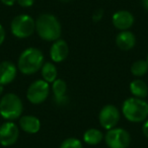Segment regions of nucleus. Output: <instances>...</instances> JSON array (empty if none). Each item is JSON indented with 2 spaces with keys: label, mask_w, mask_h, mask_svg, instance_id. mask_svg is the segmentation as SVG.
Listing matches in <instances>:
<instances>
[{
  "label": "nucleus",
  "mask_w": 148,
  "mask_h": 148,
  "mask_svg": "<svg viewBox=\"0 0 148 148\" xmlns=\"http://www.w3.org/2000/svg\"><path fill=\"white\" fill-rule=\"evenodd\" d=\"M112 21L116 29L120 31H127L133 25L134 16L128 10H119L114 13Z\"/></svg>",
  "instance_id": "9d476101"
},
{
  "label": "nucleus",
  "mask_w": 148,
  "mask_h": 148,
  "mask_svg": "<svg viewBox=\"0 0 148 148\" xmlns=\"http://www.w3.org/2000/svg\"><path fill=\"white\" fill-rule=\"evenodd\" d=\"M36 31L40 38L48 42L59 40L62 33L59 21L50 13H43L38 17L36 21Z\"/></svg>",
  "instance_id": "f257e3e1"
},
{
  "label": "nucleus",
  "mask_w": 148,
  "mask_h": 148,
  "mask_svg": "<svg viewBox=\"0 0 148 148\" xmlns=\"http://www.w3.org/2000/svg\"><path fill=\"white\" fill-rule=\"evenodd\" d=\"M50 93L49 83L44 79H39L29 86L27 91V99L34 105L42 103L48 99Z\"/></svg>",
  "instance_id": "423d86ee"
},
{
  "label": "nucleus",
  "mask_w": 148,
  "mask_h": 148,
  "mask_svg": "<svg viewBox=\"0 0 148 148\" xmlns=\"http://www.w3.org/2000/svg\"><path fill=\"white\" fill-rule=\"evenodd\" d=\"M5 40V29L2 25H0V46L2 45Z\"/></svg>",
  "instance_id": "5701e85b"
},
{
  "label": "nucleus",
  "mask_w": 148,
  "mask_h": 148,
  "mask_svg": "<svg viewBox=\"0 0 148 148\" xmlns=\"http://www.w3.org/2000/svg\"><path fill=\"white\" fill-rule=\"evenodd\" d=\"M44 65V55L37 48H27L21 54L17 68L25 75H32Z\"/></svg>",
  "instance_id": "f03ea898"
},
{
  "label": "nucleus",
  "mask_w": 148,
  "mask_h": 148,
  "mask_svg": "<svg viewBox=\"0 0 148 148\" xmlns=\"http://www.w3.org/2000/svg\"><path fill=\"white\" fill-rule=\"evenodd\" d=\"M142 3H143V6L148 10V0H142Z\"/></svg>",
  "instance_id": "a878e982"
},
{
  "label": "nucleus",
  "mask_w": 148,
  "mask_h": 148,
  "mask_svg": "<svg viewBox=\"0 0 148 148\" xmlns=\"http://www.w3.org/2000/svg\"><path fill=\"white\" fill-rule=\"evenodd\" d=\"M3 91V85H0V93H2Z\"/></svg>",
  "instance_id": "bb28decb"
},
{
  "label": "nucleus",
  "mask_w": 148,
  "mask_h": 148,
  "mask_svg": "<svg viewBox=\"0 0 148 148\" xmlns=\"http://www.w3.org/2000/svg\"><path fill=\"white\" fill-rule=\"evenodd\" d=\"M122 112L128 121L140 123L145 121L148 117V103L143 99L129 97L124 101Z\"/></svg>",
  "instance_id": "7ed1b4c3"
},
{
  "label": "nucleus",
  "mask_w": 148,
  "mask_h": 148,
  "mask_svg": "<svg viewBox=\"0 0 148 148\" xmlns=\"http://www.w3.org/2000/svg\"><path fill=\"white\" fill-rule=\"evenodd\" d=\"M17 68L12 62L4 61L0 63V85L11 83L15 79Z\"/></svg>",
  "instance_id": "9b49d317"
},
{
  "label": "nucleus",
  "mask_w": 148,
  "mask_h": 148,
  "mask_svg": "<svg viewBox=\"0 0 148 148\" xmlns=\"http://www.w3.org/2000/svg\"><path fill=\"white\" fill-rule=\"evenodd\" d=\"M19 126L25 133L36 134L41 129V122L35 116H23L19 119Z\"/></svg>",
  "instance_id": "4468645a"
},
{
  "label": "nucleus",
  "mask_w": 148,
  "mask_h": 148,
  "mask_svg": "<svg viewBox=\"0 0 148 148\" xmlns=\"http://www.w3.org/2000/svg\"><path fill=\"white\" fill-rule=\"evenodd\" d=\"M11 33L18 39L31 37L36 31V21L27 14H21L12 19L10 25Z\"/></svg>",
  "instance_id": "39448f33"
},
{
  "label": "nucleus",
  "mask_w": 148,
  "mask_h": 148,
  "mask_svg": "<svg viewBox=\"0 0 148 148\" xmlns=\"http://www.w3.org/2000/svg\"><path fill=\"white\" fill-rule=\"evenodd\" d=\"M146 61H147V62H148V55H147V60H146Z\"/></svg>",
  "instance_id": "cd10ccee"
},
{
  "label": "nucleus",
  "mask_w": 148,
  "mask_h": 148,
  "mask_svg": "<svg viewBox=\"0 0 148 148\" xmlns=\"http://www.w3.org/2000/svg\"><path fill=\"white\" fill-rule=\"evenodd\" d=\"M60 148H83L82 143L77 138H68L64 140L60 145Z\"/></svg>",
  "instance_id": "aec40b11"
},
{
  "label": "nucleus",
  "mask_w": 148,
  "mask_h": 148,
  "mask_svg": "<svg viewBox=\"0 0 148 148\" xmlns=\"http://www.w3.org/2000/svg\"><path fill=\"white\" fill-rule=\"evenodd\" d=\"M105 140L110 148H128L131 143V136L125 129L113 128L108 130Z\"/></svg>",
  "instance_id": "0eeeda50"
},
{
  "label": "nucleus",
  "mask_w": 148,
  "mask_h": 148,
  "mask_svg": "<svg viewBox=\"0 0 148 148\" xmlns=\"http://www.w3.org/2000/svg\"><path fill=\"white\" fill-rule=\"evenodd\" d=\"M23 111L21 97L14 93H7L0 101V115L3 119L13 121L18 119Z\"/></svg>",
  "instance_id": "20e7f679"
},
{
  "label": "nucleus",
  "mask_w": 148,
  "mask_h": 148,
  "mask_svg": "<svg viewBox=\"0 0 148 148\" xmlns=\"http://www.w3.org/2000/svg\"><path fill=\"white\" fill-rule=\"evenodd\" d=\"M52 89H53V93L55 99L58 103H61L62 101H65V95L66 90H67V85L66 82L63 79H56L53 82L52 85Z\"/></svg>",
  "instance_id": "f3484780"
},
{
  "label": "nucleus",
  "mask_w": 148,
  "mask_h": 148,
  "mask_svg": "<svg viewBox=\"0 0 148 148\" xmlns=\"http://www.w3.org/2000/svg\"><path fill=\"white\" fill-rule=\"evenodd\" d=\"M1 2H2L4 5L11 6V5H13L15 2H16V0H1Z\"/></svg>",
  "instance_id": "393cba45"
},
{
  "label": "nucleus",
  "mask_w": 148,
  "mask_h": 148,
  "mask_svg": "<svg viewBox=\"0 0 148 148\" xmlns=\"http://www.w3.org/2000/svg\"><path fill=\"white\" fill-rule=\"evenodd\" d=\"M68 53H69V48L68 45L64 40H57L53 43L50 50V56H51V59L54 62H60L64 61V60L67 58Z\"/></svg>",
  "instance_id": "f8f14e48"
},
{
  "label": "nucleus",
  "mask_w": 148,
  "mask_h": 148,
  "mask_svg": "<svg viewBox=\"0 0 148 148\" xmlns=\"http://www.w3.org/2000/svg\"><path fill=\"white\" fill-rule=\"evenodd\" d=\"M42 76L43 79L48 83H53L57 79L58 70L53 63H45L42 66Z\"/></svg>",
  "instance_id": "dca6fc26"
},
{
  "label": "nucleus",
  "mask_w": 148,
  "mask_h": 148,
  "mask_svg": "<svg viewBox=\"0 0 148 148\" xmlns=\"http://www.w3.org/2000/svg\"><path fill=\"white\" fill-rule=\"evenodd\" d=\"M99 121L101 126L106 130L116 128L120 121V112L115 106L107 105L103 107L99 114Z\"/></svg>",
  "instance_id": "6e6552de"
},
{
  "label": "nucleus",
  "mask_w": 148,
  "mask_h": 148,
  "mask_svg": "<svg viewBox=\"0 0 148 148\" xmlns=\"http://www.w3.org/2000/svg\"><path fill=\"white\" fill-rule=\"evenodd\" d=\"M130 91L135 97L145 99L148 95V86L143 80L136 79L130 83Z\"/></svg>",
  "instance_id": "2eb2a0df"
},
{
  "label": "nucleus",
  "mask_w": 148,
  "mask_h": 148,
  "mask_svg": "<svg viewBox=\"0 0 148 148\" xmlns=\"http://www.w3.org/2000/svg\"><path fill=\"white\" fill-rule=\"evenodd\" d=\"M62 1H68V0H62Z\"/></svg>",
  "instance_id": "c85d7f7f"
},
{
  "label": "nucleus",
  "mask_w": 148,
  "mask_h": 148,
  "mask_svg": "<svg viewBox=\"0 0 148 148\" xmlns=\"http://www.w3.org/2000/svg\"><path fill=\"white\" fill-rule=\"evenodd\" d=\"M16 1L21 7H29L35 2V0H16Z\"/></svg>",
  "instance_id": "412c9836"
},
{
  "label": "nucleus",
  "mask_w": 148,
  "mask_h": 148,
  "mask_svg": "<svg viewBox=\"0 0 148 148\" xmlns=\"http://www.w3.org/2000/svg\"><path fill=\"white\" fill-rule=\"evenodd\" d=\"M148 71V62L146 60H138L131 66V72L134 76H144Z\"/></svg>",
  "instance_id": "6ab92c4d"
},
{
  "label": "nucleus",
  "mask_w": 148,
  "mask_h": 148,
  "mask_svg": "<svg viewBox=\"0 0 148 148\" xmlns=\"http://www.w3.org/2000/svg\"><path fill=\"white\" fill-rule=\"evenodd\" d=\"M103 139V135L99 130L91 128L85 131L83 134V141L88 145H97V144L101 143V140Z\"/></svg>",
  "instance_id": "a211bd4d"
},
{
  "label": "nucleus",
  "mask_w": 148,
  "mask_h": 148,
  "mask_svg": "<svg viewBox=\"0 0 148 148\" xmlns=\"http://www.w3.org/2000/svg\"><path fill=\"white\" fill-rule=\"evenodd\" d=\"M116 44L122 51H129L133 49L136 44V38L133 33L129 31H122L116 37Z\"/></svg>",
  "instance_id": "ddd939ff"
},
{
  "label": "nucleus",
  "mask_w": 148,
  "mask_h": 148,
  "mask_svg": "<svg viewBox=\"0 0 148 148\" xmlns=\"http://www.w3.org/2000/svg\"><path fill=\"white\" fill-rule=\"evenodd\" d=\"M103 11L101 9H99L97 12L93 14V21H99L103 17Z\"/></svg>",
  "instance_id": "4be33fe9"
},
{
  "label": "nucleus",
  "mask_w": 148,
  "mask_h": 148,
  "mask_svg": "<svg viewBox=\"0 0 148 148\" xmlns=\"http://www.w3.org/2000/svg\"><path fill=\"white\" fill-rule=\"evenodd\" d=\"M142 131H143V134L146 138L148 139V120L144 122L143 127H142Z\"/></svg>",
  "instance_id": "b1692460"
},
{
  "label": "nucleus",
  "mask_w": 148,
  "mask_h": 148,
  "mask_svg": "<svg viewBox=\"0 0 148 148\" xmlns=\"http://www.w3.org/2000/svg\"><path fill=\"white\" fill-rule=\"evenodd\" d=\"M19 136L18 127L8 121L0 126V144L2 146H11L17 141Z\"/></svg>",
  "instance_id": "1a4fd4ad"
}]
</instances>
